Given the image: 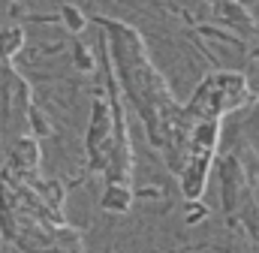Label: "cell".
<instances>
[{
    "mask_svg": "<svg viewBox=\"0 0 259 253\" xmlns=\"http://www.w3.org/2000/svg\"><path fill=\"white\" fill-rule=\"evenodd\" d=\"M100 205L109 214H127L133 208V187L130 184H106Z\"/></svg>",
    "mask_w": 259,
    "mask_h": 253,
    "instance_id": "4",
    "label": "cell"
},
{
    "mask_svg": "<svg viewBox=\"0 0 259 253\" xmlns=\"http://www.w3.org/2000/svg\"><path fill=\"white\" fill-rule=\"evenodd\" d=\"M75 66H78L81 72H91V69H94V58H88V49H84L81 43H75Z\"/></svg>",
    "mask_w": 259,
    "mask_h": 253,
    "instance_id": "8",
    "label": "cell"
},
{
    "mask_svg": "<svg viewBox=\"0 0 259 253\" xmlns=\"http://www.w3.org/2000/svg\"><path fill=\"white\" fill-rule=\"evenodd\" d=\"M27 126H30V136H36V139H42V136H52L55 130H52V121H49V115L33 103L30 109H27Z\"/></svg>",
    "mask_w": 259,
    "mask_h": 253,
    "instance_id": "6",
    "label": "cell"
},
{
    "mask_svg": "<svg viewBox=\"0 0 259 253\" xmlns=\"http://www.w3.org/2000/svg\"><path fill=\"white\" fill-rule=\"evenodd\" d=\"M214 6H223V3H232V0H211Z\"/></svg>",
    "mask_w": 259,
    "mask_h": 253,
    "instance_id": "9",
    "label": "cell"
},
{
    "mask_svg": "<svg viewBox=\"0 0 259 253\" xmlns=\"http://www.w3.org/2000/svg\"><path fill=\"white\" fill-rule=\"evenodd\" d=\"M97 24L106 27L103 30L106 52H109L112 63L118 66V81H121L127 100L136 106L139 118L145 121L151 142L166 154V163L175 166L178 157H184L187 139H190L187 112L175 106L163 75L148 61L145 43L136 27H130L118 18H106V15H97Z\"/></svg>",
    "mask_w": 259,
    "mask_h": 253,
    "instance_id": "1",
    "label": "cell"
},
{
    "mask_svg": "<svg viewBox=\"0 0 259 253\" xmlns=\"http://www.w3.org/2000/svg\"><path fill=\"white\" fill-rule=\"evenodd\" d=\"M39 166H42V148H39V139L36 136H18L15 142H12V148H9V163H6V169L9 172H15V175H33V172H39Z\"/></svg>",
    "mask_w": 259,
    "mask_h": 253,
    "instance_id": "3",
    "label": "cell"
},
{
    "mask_svg": "<svg viewBox=\"0 0 259 253\" xmlns=\"http://www.w3.org/2000/svg\"><path fill=\"white\" fill-rule=\"evenodd\" d=\"M0 232L21 253H84L81 232L55 214L21 175L0 172Z\"/></svg>",
    "mask_w": 259,
    "mask_h": 253,
    "instance_id": "2",
    "label": "cell"
},
{
    "mask_svg": "<svg viewBox=\"0 0 259 253\" xmlns=\"http://www.w3.org/2000/svg\"><path fill=\"white\" fill-rule=\"evenodd\" d=\"M58 21H64L66 30L78 33V30H84V24H88V15H84L78 6H64V9H61V15H58Z\"/></svg>",
    "mask_w": 259,
    "mask_h": 253,
    "instance_id": "7",
    "label": "cell"
},
{
    "mask_svg": "<svg viewBox=\"0 0 259 253\" xmlns=\"http://www.w3.org/2000/svg\"><path fill=\"white\" fill-rule=\"evenodd\" d=\"M21 49H24V27H18V24L3 27L0 30V58L12 63L15 55H21Z\"/></svg>",
    "mask_w": 259,
    "mask_h": 253,
    "instance_id": "5",
    "label": "cell"
}]
</instances>
